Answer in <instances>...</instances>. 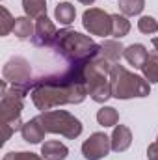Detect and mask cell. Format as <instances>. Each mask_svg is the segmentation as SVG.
Instances as JSON below:
<instances>
[{
    "mask_svg": "<svg viewBox=\"0 0 158 160\" xmlns=\"http://www.w3.org/2000/svg\"><path fill=\"white\" fill-rule=\"evenodd\" d=\"M15 160H45V158H41L39 155H36V153L21 151V153H15Z\"/></svg>",
    "mask_w": 158,
    "mask_h": 160,
    "instance_id": "cell-24",
    "label": "cell"
},
{
    "mask_svg": "<svg viewBox=\"0 0 158 160\" xmlns=\"http://www.w3.org/2000/svg\"><path fill=\"white\" fill-rule=\"evenodd\" d=\"M156 142H158V138H156Z\"/></svg>",
    "mask_w": 158,
    "mask_h": 160,
    "instance_id": "cell-29",
    "label": "cell"
},
{
    "mask_svg": "<svg viewBox=\"0 0 158 160\" xmlns=\"http://www.w3.org/2000/svg\"><path fill=\"white\" fill-rule=\"evenodd\" d=\"M78 2H80V4H86V6H91L95 0H78Z\"/></svg>",
    "mask_w": 158,
    "mask_h": 160,
    "instance_id": "cell-27",
    "label": "cell"
},
{
    "mask_svg": "<svg viewBox=\"0 0 158 160\" xmlns=\"http://www.w3.org/2000/svg\"><path fill=\"white\" fill-rule=\"evenodd\" d=\"M147 158L149 160H158V142L151 143L147 147Z\"/></svg>",
    "mask_w": 158,
    "mask_h": 160,
    "instance_id": "cell-25",
    "label": "cell"
},
{
    "mask_svg": "<svg viewBox=\"0 0 158 160\" xmlns=\"http://www.w3.org/2000/svg\"><path fill=\"white\" fill-rule=\"evenodd\" d=\"M82 24L91 36H110L112 32V15H108L104 9L89 8L82 15Z\"/></svg>",
    "mask_w": 158,
    "mask_h": 160,
    "instance_id": "cell-6",
    "label": "cell"
},
{
    "mask_svg": "<svg viewBox=\"0 0 158 160\" xmlns=\"http://www.w3.org/2000/svg\"><path fill=\"white\" fill-rule=\"evenodd\" d=\"M21 134H22V140L28 142V143H39L41 140H45L47 130H45V127L41 123L39 116L32 118L30 121H26L22 125V128H21Z\"/></svg>",
    "mask_w": 158,
    "mask_h": 160,
    "instance_id": "cell-10",
    "label": "cell"
},
{
    "mask_svg": "<svg viewBox=\"0 0 158 160\" xmlns=\"http://www.w3.org/2000/svg\"><path fill=\"white\" fill-rule=\"evenodd\" d=\"M41 155L45 160H65L69 155V149L63 143L50 140V142H45L41 145Z\"/></svg>",
    "mask_w": 158,
    "mask_h": 160,
    "instance_id": "cell-14",
    "label": "cell"
},
{
    "mask_svg": "<svg viewBox=\"0 0 158 160\" xmlns=\"http://www.w3.org/2000/svg\"><path fill=\"white\" fill-rule=\"evenodd\" d=\"M52 47L69 63H87L93 58H97L101 50V45H97L91 38L71 28L60 30Z\"/></svg>",
    "mask_w": 158,
    "mask_h": 160,
    "instance_id": "cell-3",
    "label": "cell"
},
{
    "mask_svg": "<svg viewBox=\"0 0 158 160\" xmlns=\"http://www.w3.org/2000/svg\"><path fill=\"white\" fill-rule=\"evenodd\" d=\"M138 30L141 34H156L158 32V21H155L153 17L145 15L138 21Z\"/></svg>",
    "mask_w": 158,
    "mask_h": 160,
    "instance_id": "cell-23",
    "label": "cell"
},
{
    "mask_svg": "<svg viewBox=\"0 0 158 160\" xmlns=\"http://www.w3.org/2000/svg\"><path fill=\"white\" fill-rule=\"evenodd\" d=\"M145 8V0H119V9L125 17L140 15Z\"/></svg>",
    "mask_w": 158,
    "mask_h": 160,
    "instance_id": "cell-21",
    "label": "cell"
},
{
    "mask_svg": "<svg viewBox=\"0 0 158 160\" xmlns=\"http://www.w3.org/2000/svg\"><path fill=\"white\" fill-rule=\"evenodd\" d=\"M34 80L30 84H9L2 82V102H0V127H2V143L11 138L19 128H22L21 112H22V99L28 91H32Z\"/></svg>",
    "mask_w": 158,
    "mask_h": 160,
    "instance_id": "cell-2",
    "label": "cell"
},
{
    "mask_svg": "<svg viewBox=\"0 0 158 160\" xmlns=\"http://www.w3.org/2000/svg\"><path fill=\"white\" fill-rule=\"evenodd\" d=\"M56 36H58V30H56L54 22L47 15L39 17L36 22V34L32 38L34 45L36 47H52L56 41Z\"/></svg>",
    "mask_w": 158,
    "mask_h": 160,
    "instance_id": "cell-9",
    "label": "cell"
},
{
    "mask_svg": "<svg viewBox=\"0 0 158 160\" xmlns=\"http://www.w3.org/2000/svg\"><path fill=\"white\" fill-rule=\"evenodd\" d=\"M13 34H15L19 39L34 38L36 28H34V24H32L30 17H17V19H15V26H13Z\"/></svg>",
    "mask_w": 158,
    "mask_h": 160,
    "instance_id": "cell-15",
    "label": "cell"
},
{
    "mask_svg": "<svg viewBox=\"0 0 158 160\" xmlns=\"http://www.w3.org/2000/svg\"><path fill=\"white\" fill-rule=\"evenodd\" d=\"M41 123L48 132L52 134H62L69 140H75L82 134V123L78 118H75L73 114L65 112V110H48V112H41L39 116Z\"/></svg>",
    "mask_w": 158,
    "mask_h": 160,
    "instance_id": "cell-5",
    "label": "cell"
},
{
    "mask_svg": "<svg viewBox=\"0 0 158 160\" xmlns=\"http://www.w3.org/2000/svg\"><path fill=\"white\" fill-rule=\"evenodd\" d=\"M54 15H56V21H60L62 24L67 26V24H71V22L75 21V17H77V9H75V6H73L71 2H62V4H58Z\"/></svg>",
    "mask_w": 158,
    "mask_h": 160,
    "instance_id": "cell-18",
    "label": "cell"
},
{
    "mask_svg": "<svg viewBox=\"0 0 158 160\" xmlns=\"http://www.w3.org/2000/svg\"><path fill=\"white\" fill-rule=\"evenodd\" d=\"M125 60L134 67V69H141L143 67V63H145V60L149 58V52H147V48L141 45V43H134V45H128V47H125Z\"/></svg>",
    "mask_w": 158,
    "mask_h": 160,
    "instance_id": "cell-13",
    "label": "cell"
},
{
    "mask_svg": "<svg viewBox=\"0 0 158 160\" xmlns=\"http://www.w3.org/2000/svg\"><path fill=\"white\" fill-rule=\"evenodd\" d=\"M110 82H112V97L116 99L125 101V99H134V97H147L151 93V86L145 80V77L130 73L121 63L112 67Z\"/></svg>",
    "mask_w": 158,
    "mask_h": 160,
    "instance_id": "cell-4",
    "label": "cell"
},
{
    "mask_svg": "<svg viewBox=\"0 0 158 160\" xmlns=\"http://www.w3.org/2000/svg\"><path fill=\"white\" fill-rule=\"evenodd\" d=\"M112 151V140L104 132H93L82 143V155L87 160H101Z\"/></svg>",
    "mask_w": 158,
    "mask_h": 160,
    "instance_id": "cell-8",
    "label": "cell"
},
{
    "mask_svg": "<svg viewBox=\"0 0 158 160\" xmlns=\"http://www.w3.org/2000/svg\"><path fill=\"white\" fill-rule=\"evenodd\" d=\"M130 32V22H128V19L125 17V15H112V32H110V36H114L116 39H121V38H125L126 34Z\"/></svg>",
    "mask_w": 158,
    "mask_h": 160,
    "instance_id": "cell-19",
    "label": "cell"
},
{
    "mask_svg": "<svg viewBox=\"0 0 158 160\" xmlns=\"http://www.w3.org/2000/svg\"><path fill=\"white\" fill-rule=\"evenodd\" d=\"M2 77L9 84H30L32 82V67L30 62L22 56H13L6 62L2 69Z\"/></svg>",
    "mask_w": 158,
    "mask_h": 160,
    "instance_id": "cell-7",
    "label": "cell"
},
{
    "mask_svg": "<svg viewBox=\"0 0 158 160\" xmlns=\"http://www.w3.org/2000/svg\"><path fill=\"white\" fill-rule=\"evenodd\" d=\"M153 47L156 48V52H158V38H155V39H153Z\"/></svg>",
    "mask_w": 158,
    "mask_h": 160,
    "instance_id": "cell-28",
    "label": "cell"
},
{
    "mask_svg": "<svg viewBox=\"0 0 158 160\" xmlns=\"http://www.w3.org/2000/svg\"><path fill=\"white\" fill-rule=\"evenodd\" d=\"M110 140H112V151L123 153V151H126V149L130 147V143H132V132H130V128H128L126 125H116V128H114Z\"/></svg>",
    "mask_w": 158,
    "mask_h": 160,
    "instance_id": "cell-11",
    "label": "cell"
},
{
    "mask_svg": "<svg viewBox=\"0 0 158 160\" xmlns=\"http://www.w3.org/2000/svg\"><path fill=\"white\" fill-rule=\"evenodd\" d=\"M87 97L86 63H69L56 75H47L34 80L32 101L41 112H48L62 104H80Z\"/></svg>",
    "mask_w": 158,
    "mask_h": 160,
    "instance_id": "cell-1",
    "label": "cell"
},
{
    "mask_svg": "<svg viewBox=\"0 0 158 160\" xmlns=\"http://www.w3.org/2000/svg\"><path fill=\"white\" fill-rule=\"evenodd\" d=\"M123 54H125V47H123L121 41H117V39L104 41V43L101 45V50H99V56H101L102 60L110 62L112 65H117L119 60L123 58Z\"/></svg>",
    "mask_w": 158,
    "mask_h": 160,
    "instance_id": "cell-12",
    "label": "cell"
},
{
    "mask_svg": "<svg viewBox=\"0 0 158 160\" xmlns=\"http://www.w3.org/2000/svg\"><path fill=\"white\" fill-rule=\"evenodd\" d=\"M141 73H143V77L149 84H156L158 82V52L149 54V58L145 60V63L141 67Z\"/></svg>",
    "mask_w": 158,
    "mask_h": 160,
    "instance_id": "cell-17",
    "label": "cell"
},
{
    "mask_svg": "<svg viewBox=\"0 0 158 160\" xmlns=\"http://www.w3.org/2000/svg\"><path fill=\"white\" fill-rule=\"evenodd\" d=\"M2 160H15V153H7V155H6Z\"/></svg>",
    "mask_w": 158,
    "mask_h": 160,
    "instance_id": "cell-26",
    "label": "cell"
},
{
    "mask_svg": "<svg viewBox=\"0 0 158 160\" xmlns=\"http://www.w3.org/2000/svg\"><path fill=\"white\" fill-rule=\"evenodd\" d=\"M22 9L26 17L39 19L43 15H47V0H22Z\"/></svg>",
    "mask_w": 158,
    "mask_h": 160,
    "instance_id": "cell-16",
    "label": "cell"
},
{
    "mask_svg": "<svg viewBox=\"0 0 158 160\" xmlns=\"http://www.w3.org/2000/svg\"><path fill=\"white\" fill-rule=\"evenodd\" d=\"M97 121H99V125H102V127H116L119 121V114L116 108H112V106H102L99 112H97Z\"/></svg>",
    "mask_w": 158,
    "mask_h": 160,
    "instance_id": "cell-20",
    "label": "cell"
},
{
    "mask_svg": "<svg viewBox=\"0 0 158 160\" xmlns=\"http://www.w3.org/2000/svg\"><path fill=\"white\" fill-rule=\"evenodd\" d=\"M0 36H7L9 32H13V26H15V19L11 17V13L7 11V8H0Z\"/></svg>",
    "mask_w": 158,
    "mask_h": 160,
    "instance_id": "cell-22",
    "label": "cell"
}]
</instances>
